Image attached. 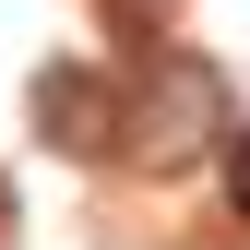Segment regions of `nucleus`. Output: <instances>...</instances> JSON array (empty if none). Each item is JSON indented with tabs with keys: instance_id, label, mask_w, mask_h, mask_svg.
Returning a JSON list of instances; mask_svg holds the SVG:
<instances>
[{
	"instance_id": "obj_1",
	"label": "nucleus",
	"mask_w": 250,
	"mask_h": 250,
	"mask_svg": "<svg viewBox=\"0 0 250 250\" xmlns=\"http://www.w3.org/2000/svg\"><path fill=\"white\" fill-rule=\"evenodd\" d=\"M119 143L143 155V167H191V155L227 143V72L191 48H155L131 72V96H119Z\"/></svg>"
},
{
	"instance_id": "obj_4",
	"label": "nucleus",
	"mask_w": 250,
	"mask_h": 250,
	"mask_svg": "<svg viewBox=\"0 0 250 250\" xmlns=\"http://www.w3.org/2000/svg\"><path fill=\"white\" fill-rule=\"evenodd\" d=\"M0 238H12V179H0Z\"/></svg>"
},
{
	"instance_id": "obj_3",
	"label": "nucleus",
	"mask_w": 250,
	"mask_h": 250,
	"mask_svg": "<svg viewBox=\"0 0 250 250\" xmlns=\"http://www.w3.org/2000/svg\"><path fill=\"white\" fill-rule=\"evenodd\" d=\"M227 214L250 227V131H227Z\"/></svg>"
},
{
	"instance_id": "obj_2",
	"label": "nucleus",
	"mask_w": 250,
	"mask_h": 250,
	"mask_svg": "<svg viewBox=\"0 0 250 250\" xmlns=\"http://www.w3.org/2000/svg\"><path fill=\"white\" fill-rule=\"evenodd\" d=\"M36 131L60 143V155H119V96H107V72H83V60H48L36 72Z\"/></svg>"
}]
</instances>
